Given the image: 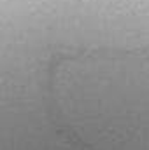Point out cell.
<instances>
[{
	"label": "cell",
	"instance_id": "obj_1",
	"mask_svg": "<svg viewBox=\"0 0 149 150\" xmlns=\"http://www.w3.org/2000/svg\"><path fill=\"white\" fill-rule=\"evenodd\" d=\"M0 150H149V0H0Z\"/></svg>",
	"mask_w": 149,
	"mask_h": 150
}]
</instances>
